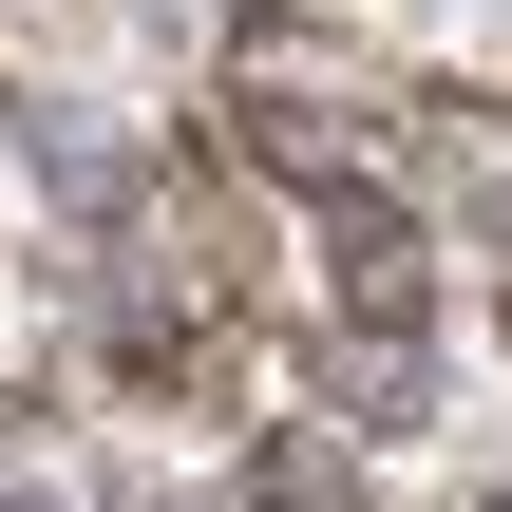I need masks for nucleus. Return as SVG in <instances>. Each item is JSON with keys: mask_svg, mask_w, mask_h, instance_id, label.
I'll list each match as a JSON object with an SVG mask.
<instances>
[{"mask_svg": "<svg viewBox=\"0 0 512 512\" xmlns=\"http://www.w3.org/2000/svg\"><path fill=\"white\" fill-rule=\"evenodd\" d=\"M0 456H19V399H0Z\"/></svg>", "mask_w": 512, "mask_h": 512, "instance_id": "nucleus-2", "label": "nucleus"}, {"mask_svg": "<svg viewBox=\"0 0 512 512\" xmlns=\"http://www.w3.org/2000/svg\"><path fill=\"white\" fill-rule=\"evenodd\" d=\"M247 512H361V456L342 437H266L247 456Z\"/></svg>", "mask_w": 512, "mask_h": 512, "instance_id": "nucleus-1", "label": "nucleus"}]
</instances>
